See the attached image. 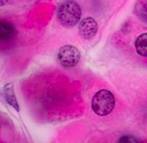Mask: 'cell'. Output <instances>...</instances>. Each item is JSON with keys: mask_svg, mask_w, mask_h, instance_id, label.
<instances>
[{"mask_svg": "<svg viewBox=\"0 0 147 143\" xmlns=\"http://www.w3.org/2000/svg\"><path fill=\"white\" fill-rule=\"evenodd\" d=\"M57 19L65 27H72L79 22L82 10L79 4L73 0H66L57 9Z\"/></svg>", "mask_w": 147, "mask_h": 143, "instance_id": "obj_1", "label": "cell"}, {"mask_svg": "<svg viewBox=\"0 0 147 143\" xmlns=\"http://www.w3.org/2000/svg\"><path fill=\"white\" fill-rule=\"evenodd\" d=\"M115 105V99L113 94L107 89L98 91L92 100V110L98 115L104 116L113 111Z\"/></svg>", "mask_w": 147, "mask_h": 143, "instance_id": "obj_2", "label": "cell"}, {"mask_svg": "<svg viewBox=\"0 0 147 143\" xmlns=\"http://www.w3.org/2000/svg\"><path fill=\"white\" fill-rule=\"evenodd\" d=\"M81 54L77 47L71 45H67L60 48L57 58L60 63L65 67L75 66L79 62Z\"/></svg>", "mask_w": 147, "mask_h": 143, "instance_id": "obj_3", "label": "cell"}, {"mask_svg": "<svg viewBox=\"0 0 147 143\" xmlns=\"http://www.w3.org/2000/svg\"><path fill=\"white\" fill-rule=\"evenodd\" d=\"M79 33L85 39L92 38L98 31V23L92 18L87 17L79 23Z\"/></svg>", "mask_w": 147, "mask_h": 143, "instance_id": "obj_4", "label": "cell"}, {"mask_svg": "<svg viewBox=\"0 0 147 143\" xmlns=\"http://www.w3.org/2000/svg\"><path fill=\"white\" fill-rule=\"evenodd\" d=\"M3 97L5 101L13 107L17 111H20V106L19 103L17 101L15 94H14V89H13V83H8L4 86L3 88Z\"/></svg>", "mask_w": 147, "mask_h": 143, "instance_id": "obj_5", "label": "cell"}, {"mask_svg": "<svg viewBox=\"0 0 147 143\" xmlns=\"http://www.w3.org/2000/svg\"><path fill=\"white\" fill-rule=\"evenodd\" d=\"M14 34V28L10 23L1 21L0 23V38L2 41L11 39Z\"/></svg>", "mask_w": 147, "mask_h": 143, "instance_id": "obj_6", "label": "cell"}, {"mask_svg": "<svg viewBox=\"0 0 147 143\" xmlns=\"http://www.w3.org/2000/svg\"><path fill=\"white\" fill-rule=\"evenodd\" d=\"M136 49L138 54L147 57V33L138 36L136 41Z\"/></svg>", "mask_w": 147, "mask_h": 143, "instance_id": "obj_7", "label": "cell"}, {"mask_svg": "<svg viewBox=\"0 0 147 143\" xmlns=\"http://www.w3.org/2000/svg\"><path fill=\"white\" fill-rule=\"evenodd\" d=\"M138 16L144 21L147 23V3H144L142 5H140V7H139L138 10Z\"/></svg>", "mask_w": 147, "mask_h": 143, "instance_id": "obj_8", "label": "cell"}, {"mask_svg": "<svg viewBox=\"0 0 147 143\" xmlns=\"http://www.w3.org/2000/svg\"><path fill=\"white\" fill-rule=\"evenodd\" d=\"M119 142H137L138 141L136 140L135 137L133 136H123L121 137L119 140Z\"/></svg>", "mask_w": 147, "mask_h": 143, "instance_id": "obj_9", "label": "cell"}, {"mask_svg": "<svg viewBox=\"0 0 147 143\" xmlns=\"http://www.w3.org/2000/svg\"><path fill=\"white\" fill-rule=\"evenodd\" d=\"M7 1H8V0H1V6L4 5V4L7 3Z\"/></svg>", "mask_w": 147, "mask_h": 143, "instance_id": "obj_10", "label": "cell"}]
</instances>
